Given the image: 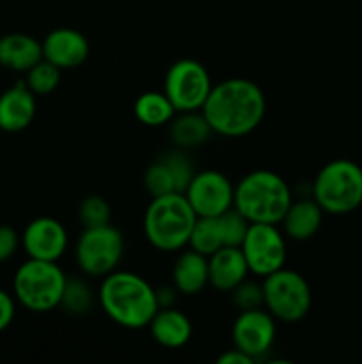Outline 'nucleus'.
I'll return each instance as SVG.
<instances>
[{"mask_svg": "<svg viewBox=\"0 0 362 364\" xmlns=\"http://www.w3.org/2000/svg\"><path fill=\"white\" fill-rule=\"evenodd\" d=\"M14 313H16V304L14 299L7 291L0 290V333L6 331L13 323Z\"/></svg>", "mask_w": 362, "mask_h": 364, "instance_id": "32", "label": "nucleus"}, {"mask_svg": "<svg viewBox=\"0 0 362 364\" xmlns=\"http://www.w3.org/2000/svg\"><path fill=\"white\" fill-rule=\"evenodd\" d=\"M144 187L151 198H158V196H167L172 194V192H177L176 181H174L169 167L165 166V162H163L162 159L155 160V162L146 169Z\"/></svg>", "mask_w": 362, "mask_h": 364, "instance_id": "26", "label": "nucleus"}, {"mask_svg": "<svg viewBox=\"0 0 362 364\" xmlns=\"http://www.w3.org/2000/svg\"><path fill=\"white\" fill-rule=\"evenodd\" d=\"M60 71L50 60L41 59L27 71V85L35 96H46L55 91L60 84Z\"/></svg>", "mask_w": 362, "mask_h": 364, "instance_id": "25", "label": "nucleus"}, {"mask_svg": "<svg viewBox=\"0 0 362 364\" xmlns=\"http://www.w3.org/2000/svg\"><path fill=\"white\" fill-rule=\"evenodd\" d=\"M92 302H94V294L91 287L80 277H67L60 299V308L70 315H85L92 308Z\"/></svg>", "mask_w": 362, "mask_h": 364, "instance_id": "24", "label": "nucleus"}, {"mask_svg": "<svg viewBox=\"0 0 362 364\" xmlns=\"http://www.w3.org/2000/svg\"><path fill=\"white\" fill-rule=\"evenodd\" d=\"M133 112L138 123L151 128L169 124L172 121V117L177 114L174 105L170 103V100L165 96V92L158 91H148L138 96L135 100Z\"/></svg>", "mask_w": 362, "mask_h": 364, "instance_id": "22", "label": "nucleus"}, {"mask_svg": "<svg viewBox=\"0 0 362 364\" xmlns=\"http://www.w3.org/2000/svg\"><path fill=\"white\" fill-rule=\"evenodd\" d=\"M43 59V45L28 34H6L0 38V64L7 70L27 73Z\"/></svg>", "mask_w": 362, "mask_h": 364, "instance_id": "18", "label": "nucleus"}, {"mask_svg": "<svg viewBox=\"0 0 362 364\" xmlns=\"http://www.w3.org/2000/svg\"><path fill=\"white\" fill-rule=\"evenodd\" d=\"M78 219L84 224V228L105 226V224H110V219H112V208L102 196H87L78 206Z\"/></svg>", "mask_w": 362, "mask_h": 364, "instance_id": "27", "label": "nucleus"}, {"mask_svg": "<svg viewBox=\"0 0 362 364\" xmlns=\"http://www.w3.org/2000/svg\"><path fill=\"white\" fill-rule=\"evenodd\" d=\"M21 245L28 258L59 262L67 249V230L53 217H38L25 228Z\"/></svg>", "mask_w": 362, "mask_h": 364, "instance_id": "13", "label": "nucleus"}, {"mask_svg": "<svg viewBox=\"0 0 362 364\" xmlns=\"http://www.w3.org/2000/svg\"><path fill=\"white\" fill-rule=\"evenodd\" d=\"M220 217V224H222V233H224V244L226 247H240L241 242H243L245 235H247L248 223L236 208L227 210L226 213H222Z\"/></svg>", "mask_w": 362, "mask_h": 364, "instance_id": "29", "label": "nucleus"}, {"mask_svg": "<svg viewBox=\"0 0 362 364\" xmlns=\"http://www.w3.org/2000/svg\"><path fill=\"white\" fill-rule=\"evenodd\" d=\"M275 318L266 308L240 311L231 329L234 347L251 355L254 361L268 354L275 341Z\"/></svg>", "mask_w": 362, "mask_h": 364, "instance_id": "12", "label": "nucleus"}, {"mask_svg": "<svg viewBox=\"0 0 362 364\" xmlns=\"http://www.w3.org/2000/svg\"><path fill=\"white\" fill-rule=\"evenodd\" d=\"M160 159H162L163 162H165V166L169 167L170 174H172L174 181H176L177 192L183 194L185 188L188 187V183H190L192 178H194L195 174L194 164H192L190 156H188L181 148H176L170 149V151H165Z\"/></svg>", "mask_w": 362, "mask_h": 364, "instance_id": "28", "label": "nucleus"}, {"mask_svg": "<svg viewBox=\"0 0 362 364\" xmlns=\"http://www.w3.org/2000/svg\"><path fill=\"white\" fill-rule=\"evenodd\" d=\"M183 194L197 217H219L234 206V185L215 169L195 173Z\"/></svg>", "mask_w": 362, "mask_h": 364, "instance_id": "11", "label": "nucleus"}, {"mask_svg": "<svg viewBox=\"0 0 362 364\" xmlns=\"http://www.w3.org/2000/svg\"><path fill=\"white\" fill-rule=\"evenodd\" d=\"M172 284L181 295H197L209 284V267L208 256L201 252L185 251L177 256L172 269Z\"/></svg>", "mask_w": 362, "mask_h": 364, "instance_id": "20", "label": "nucleus"}, {"mask_svg": "<svg viewBox=\"0 0 362 364\" xmlns=\"http://www.w3.org/2000/svg\"><path fill=\"white\" fill-rule=\"evenodd\" d=\"M197 215L181 192L151 198L144 213L146 240L162 252L187 247Z\"/></svg>", "mask_w": 362, "mask_h": 364, "instance_id": "4", "label": "nucleus"}, {"mask_svg": "<svg viewBox=\"0 0 362 364\" xmlns=\"http://www.w3.org/2000/svg\"><path fill=\"white\" fill-rule=\"evenodd\" d=\"M35 117V95L27 82L20 80L0 95V128L4 132H21Z\"/></svg>", "mask_w": 362, "mask_h": 364, "instance_id": "15", "label": "nucleus"}, {"mask_svg": "<svg viewBox=\"0 0 362 364\" xmlns=\"http://www.w3.org/2000/svg\"><path fill=\"white\" fill-rule=\"evenodd\" d=\"M98 302L103 313L124 329H144L158 311L155 288L128 270H114L103 277Z\"/></svg>", "mask_w": 362, "mask_h": 364, "instance_id": "2", "label": "nucleus"}, {"mask_svg": "<svg viewBox=\"0 0 362 364\" xmlns=\"http://www.w3.org/2000/svg\"><path fill=\"white\" fill-rule=\"evenodd\" d=\"M151 336L160 347L181 348L190 341L192 322L183 311L176 308H158L156 315L149 322Z\"/></svg>", "mask_w": 362, "mask_h": 364, "instance_id": "17", "label": "nucleus"}, {"mask_svg": "<svg viewBox=\"0 0 362 364\" xmlns=\"http://www.w3.org/2000/svg\"><path fill=\"white\" fill-rule=\"evenodd\" d=\"M209 284L219 291H231L251 274L240 247H222L208 256Z\"/></svg>", "mask_w": 362, "mask_h": 364, "instance_id": "16", "label": "nucleus"}, {"mask_svg": "<svg viewBox=\"0 0 362 364\" xmlns=\"http://www.w3.org/2000/svg\"><path fill=\"white\" fill-rule=\"evenodd\" d=\"M188 245L204 256H212L219 249L226 247L220 217H197Z\"/></svg>", "mask_w": 362, "mask_h": 364, "instance_id": "23", "label": "nucleus"}, {"mask_svg": "<svg viewBox=\"0 0 362 364\" xmlns=\"http://www.w3.org/2000/svg\"><path fill=\"white\" fill-rule=\"evenodd\" d=\"M124 256V237L112 224L85 228L75 245L78 269L91 277H105L117 270Z\"/></svg>", "mask_w": 362, "mask_h": 364, "instance_id": "8", "label": "nucleus"}, {"mask_svg": "<svg viewBox=\"0 0 362 364\" xmlns=\"http://www.w3.org/2000/svg\"><path fill=\"white\" fill-rule=\"evenodd\" d=\"M216 363L219 364H252L254 363V359H252L251 355L245 354V352H241L240 348L233 347L231 350L224 352V354L216 359Z\"/></svg>", "mask_w": 362, "mask_h": 364, "instance_id": "34", "label": "nucleus"}, {"mask_svg": "<svg viewBox=\"0 0 362 364\" xmlns=\"http://www.w3.org/2000/svg\"><path fill=\"white\" fill-rule=\"evenodd\" d=\"M291 203L290 185L273 171H252L234 187V208L251 224H280Z\"/></svg>", "mask_w": 362, "mask_h": 364, "instance_id": "3", "label": "nucleus"}, {"mask_svg": "<svg viewBox=\"0 0 362 364\" xmlns=\"http://www.w3.org/2000/svg\"><path fill=\"white\" fill-rule=\"evenodd\" d=\"M201 110L213 134L243 137L261 124L266 112V98L256 82L229 78L213 85Z\"/></svg>", "mask_w": 362, "mask_h": 364, "instance_id": "1", "label": "nucleus"}, {"mask_svg": "<svg viewBox=\"0 0 362 364\" xmlns=\"http://www.w3.org/2000/svg\"><path fill=\"white\" fill-rule=\"evenodd\" d=\"M169 135L176 148L190 149L204 144L213 135V130L202 110H192L177 112V116L172 117L169 123Z\"/></svg>", "mask_w": 362, "mask_h": 364, "instance_id": "21", "label": "nucleus"}, {"mask_svg": "<svg viewBox=\"0 0 362 364\" xmlns=\"http://www.w3.org/2000/svg\"><path fill=\"white\" fill-rule=\"evenodd\" d=\"M240 249L251 274L258 277L270 276L286 263V238L279 230V224L252 223Z\"/></svg>", "mask_w": 362, "mask_h": 364, "instance_id": "10", "label": "nucleus"}, {"mask_svg": "<svg viewBox=\"0 0 362 364\" xmlns=\"http://www.w3.org/2000/svg\"><path fill=\"white\" fill-rule=\"evenodd\" d=\"M156 302H158V308H170V306H174V302H176L177 295H180V291H177V288L174 287H167V284H163V287L156 288Z\"/></svg>", "mask_w": 362, "mask_h": 364, "instance_id": "33", "label": "nucleus"}, {"mask_svg": "<svg viewBox=\"0 0 362 364\" xmlns=\"http://www.w3.org/2000/svg\"><path fill=\"white\" fill-rule=\"evenodd\" d=\"M323 210L314 199H298L284 213L283 231L291 240L305 242L314 237L323 223Z\"/></svg>", "mask_w": 362, "mask_h": 364, "instance_id": "19", "label": "nucleus"}, {"mask_svg": "<svg viewBox=\"0 0 362 364\" xmlns=\"http://www.w3.org/2000/svg\"><path fill=\"white\" fill-rule=\"evenodd\" d=\"M263 279L265 308L273 318L297 323L307 316L312 306V291L302 274L283 267Z\"/></svg>", "mask_w": 362, "mask_h": 364, "instance_id": "7", "label": "nucleus"}, {"mask_svg": "<svg viewBox=\"0 0 362 364\" xmlns=\"http://www.w3.org/2000/svg\"><path fill=\"white\" fill-rule=\"evenodd\" d=\"M21 238L11 226H0V263L7 262L18 251Z\"/></svg>", "mask_w": 362, "mask_h": 364, "instance_id": "31", "label": "nucleus"}, {"mask_svg": "<svg viewBox=\"0 0 362 364\" xmlns=\"http://www.w3.org/2000/svg\"><path fill=\"white\" fill-rule=\"evenodd\" d=\"M312 199L330 215H346L362 205V167L348 159L325 164L312 181Z\"/></svg>", "mask_w": 362, "mask_h": 364, "instance_id": "5", "label": "nucleus"}, {"mask_svg": "<svg viewBox=\"0 0 362 364\" xmlns=\"http://www.w3.org/2000/svg\"><path fill=\"white\" fill-rule=\"evenodd\" d=\"M43 59L59 70H75L89 57V41L80 31L70 27L53 28L43 39Z\"/></svg>", "mask_w": 362, "mask_h": 364, "instance_id": "14", "label": "nucleus"}, {"mask_svg": "<svg viewBox=\"0 0 362 364\" xmlns=\"http://www.w3.org/2000/svg\"><path fill=\"white\" fill-rule=\"evenodd\" d=\"M67 276L57 262L28 258L14 274L13 290L16 301L32 313H48L60 308Z\"/></svg>", "mask_w": 362, "mask_h": 364, "instance_id": "6", "label": "nucleus"}, {"mask_svg": "<svg viewBox=\"0 0 362 364\" xmlns=\"http://www.w3.org/2000/svg\"><path fill=\"white\" fill-rule=\"evenodd\" d=\"M233 304L236 306L238 311H247V309L265 308V295H263V283L256 281H241L236 288L229 291Z\"/></svg>", "mask_w": 362, "mask_h": 364, "instance_id": "30", "label": "nucleus"}, {"mask_svg": "<svg viewBox=\"0 0 362 364\" xmlns=\"http://www.w3.org/2000/svg\"><path fill=\"white\" fill-rule=\"evenodd\" d=\"M213 89L212 75L195 59H180L167 70L163 92L176 112L201 110Z\"/></svg>", "mask_w": 362, "mask_h": 364, "instance_id": "9", "label": "nucleus"}]
</instances>
